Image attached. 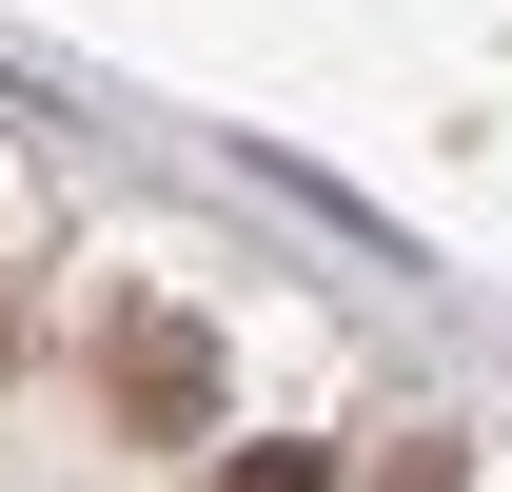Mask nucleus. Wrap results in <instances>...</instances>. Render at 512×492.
Listing matches in <instances>:
<instances>
[{
	"label": "nucleus",
	"instance_id": "obj_1",
	"mask_svg": "<svg viewBox=\"0 0 512 492\" xmlns=\"http://www.w3.org/2000/svg\"><path fill=\"white\" fill-rule=\"evenodd\" d=\"M119 394H138L158 433H197V394H217V355H197L178 315H119Z\"/></svg>",
	"mask_w": 512,
	"mask_h": 492
},
{
	"label": "nucleus",
	"instance_id": "obj_2",
	"mask_svg": "<svg viewBox=\"0 0 512 492\" xmlns=\"http://www.w3.org/2000/svg\"><path fill=\"white\" fill-rule=\"evenodd\" d=\"M217 492H335V473H316V453H237Z\"/></svg>",
	"mask_w": 512,
	"mask_h": 492
}]
</instances>
